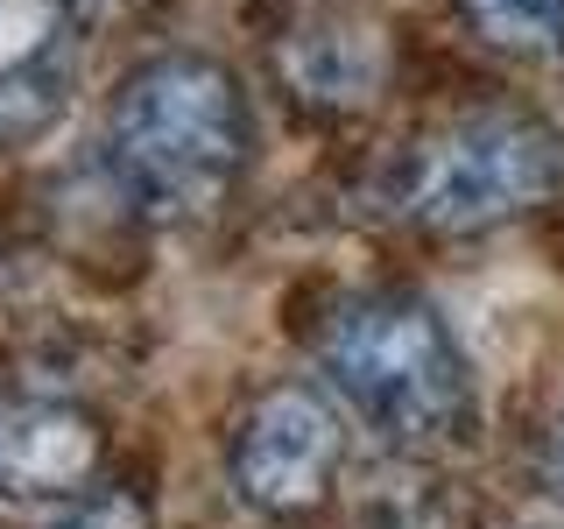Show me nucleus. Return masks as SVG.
I'll list each match as a JSON object with an SVG mask.
<instances>
[{
  "label": "nucleus",
  "instance_id": "nucleus-1",
  "mask_svg": "<svg viewBox=\"0 0 564 529\" xmlns=\"http://www.w3.org/2000/svg\"><path fill=\"white\" fill-rule=\"evenodd\" d=\"M254 155L240 78L212 57H155L106 114V170L149 219H205Z\"/></svg>",
  "mask_w": 564,
  "mask_h": 529
},
{
  "label": "nucleus",
  "instance_id": "nucleus-2",
  "mask_svg": "<svg viewBox=\"0 0 564 529\" xmlns=\"http://www.w3.org/2000/svg\"><path fill=\"white\" fill-rule=\"evenodd\" d=\"M332 396L388 445H445L473 417V367L452 325L410 290H367L317 339Z\"/></svg>",
  "mask_w": 564,
  "mask_h": 529
},
{
  "label": "nucleus",
  "instance_id": "nucleus-3",
  "mask_svg": "<svg viewBox=\"0 0 564 529\" xmlns=\"http://www.w3.org/2000/svg\"><path fill=\"white\" fill-rule=\"evenodd\" d=\"M564 184V141L543 128L536 114L516 106H487L431 141H416V155L402 163L395 205L402 219L431 226V234H487L501 219L536 212Z\"/></svg>",
  "mask_w": 564,
  "mask_h": 529
},
{
  "label": "nucleus",
  "instance_id": "nucleus-4",
  "mask_svg": "<svg viewBox=\"0 0 564 529\" xmlns=\"http://www.w3.org/2000/svg\"><path fill=\"white\" fill-rule=\"evenodd\" d=\"M339 417L311 396V388H275L247 410L234 438V487L261 516H304L325 501L332 473H339Z\"/></svg>",
  "mask_w": 564,
  "mask_h": 529
},
{
  "label": "nucleus",
  "instance_id": "nucleus-5",
  "mask_svg": "<svg viewBox=\"0 0 564 529\" xmlns=\"http://www.w3.org/2000/svg\"><path fill=\"white\" fill-rule=\"evenodd\" d=\"M275 71L290 99L311 114H360L381 99L388 71H395V43H388L381 14L325 0V8H304L290 22V35L275 43Z\"/></svg>",
  "mask_w": 564,
  "mask_h": 529
},
{
  "label": "nucleus",
  "instance_id": "nucleus-6",
  "mask_svg": "<svg viewBox=\"0 0 564 529\" xmlns=\"http://www.w3.org/2000/svg\"><path fill=\"white\" fill-rule=\"evenodd\" d=\"M93 466L99 431L78 402L29 396V388L0 396V494L8 501H64L93 481Z\"/></svg>",
  "mask_w": 564,
  "mask_h": 529
},
{
  "label": "nucleus",
  "instance_id": "nucleus-7",
  "mask_svg": "<svg viewBox=\"0 0 564 529\" xmlns=\"http://www.w3.org/2000/svg\"><path fill=\"white\" fill-rule=\"evenodd\" d=\"M70 99V14L57 0H0V149L43 134Z\"/></svg>",
  "mask_w": 564,
  "mask_h": 529
},
{
  "label": "nucleus",
  "instance_id": "nucleus-8",
  "mask_svg": "<svg viewBox=\"0 0 564 529\" xmlns=\"http://www.w3.org/2000/svg\"><path fill=\"white\" fill-rule=\"evenodd\" d=\"M458 14L473 22V35L522 64H551L564 57V0H458Z\"/></svg>",
  "mask_w": 564,
  "mask_h": 529
},
{
  "label": "nucleus",
  "instance_id": "nucleus-9",
  "mask_svg": "<svg viewBox=\"0 0 564 529\" xmlns=\"http://www.w3.org/2000/svg\"><path fill=\"white\" fill-rule=\"evenodd\" d=\"M57 529H149V508L134 501V494H93V501H78Z\"/></svg>",
  "mask_w": 564,
  "mask_h": 529
},
{
  "label": "nucleus",
  "instance_id": "nucleus-10",
  "mask_svg": "<svg viewBox=\"0 0 564 529\" xmlns=\"http://www.w3.org/2000/svg\"><path fill=\"white\" fill-rule=\"evenodd\" d=\"M57 8L78 29H120V22H134V14H149L155 0H57Z\"/></svg>",
  "mask_w": 564,
  "mask_h": 529
},
{
  "label": "nucleus",
  "instance_id": "nucleus-11",
  "mask_svg": "<svg viewBox=\"0 0 564 529\" xmlns=\"http://www.w3.org/2000/svg\"><path fill=\"white\" fill-rule=\"evenodd\" d=\"M551 487L564 494V417H557V431H551Z\"/></svg>",
  "mask_w": 564,
  "mask_h": 529
}]
</instances>
